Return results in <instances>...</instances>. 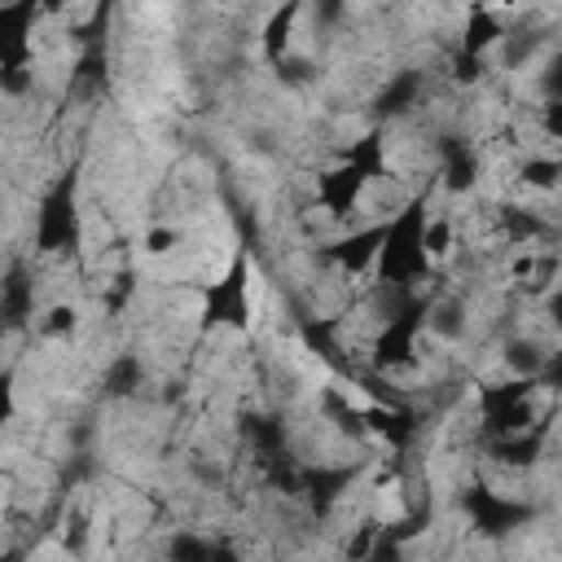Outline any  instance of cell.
I'll return each mask as SVG.
<instances>
[{
	"mask_svg": "<svg viewBox=\"0 0 562 562\" xmlns=\"http://www.w3.org/2000/svg\"><path fill=\"white\" fill-rule=\"evenodd\" d=\"M501 364L505 373H522V378H544L549 373V351L536 338H509L501 347Z\"/></svg>",
	"mask_w": 562,
	"mask_h": 562,
	"instance_id": "obj_13",
	"label": "cell"
},
{
	"mask_svg": "<svg viewBox=\"0 0 562 562\" xmlns=\"http://www.w3.org/2000/svg\"><path fill=\"white\" fill-rule=\"evenodd\" d=\"M382 233H386V215L360 224V228H347L338 233L334 241H325V263H334L342 277H369L373 272V259H378V246H382Z\"/></svg>",
	"mask_w": 562,
	"mask_h": 562,
	"instance_id": "obj_5",
	"label": "cell"
},
{
	"mask_svg": "<svg viewBox=\"0 0 562 562\" xmlns=\"http://www.w3.org/2000/svg\"><path fill=\"white\" fill-rule=\"evenodd\" d=\"M79 325H83L79 303H70V299H53V303L40 312L35 334H40L44 342H70V338L79 334Z\"/></svg>",
	"mask_w": 562,
	"mask_h": 562,
	"instance_id": "obj_12",
	"label": "cell"
},
{
	"mask_svg": "<svg viewBox=\"0 0 562 562\" xmlns=\"http://www.w3.org/2000/svg\"><path fill=\"white\" fill-rule=\"evenodd\" d=\"M184 246V228L180 224H149L140 233V255L145 259H171Z\"/></svg>",
	"mask_w": 562,
	"mask_h": 562,
	"instance_id": "obj_16",
	"label": "cell"
},
{
	"mask_svg": "<svg viewBox=\"0 0 562 562\" xmlns=\"http://www.w3.org/2000/svg\"><path fill=\"white\" fill-rule=\"evenodd\" d=\"M426 215H430V198L426 193L404 198L400 211L386 215V233H382V246H378V259H373V272H369L378 285L417 290L422 281L435 277V259L422 246Z\"/></svg>",
	"mask_w": 562,
	"mask_h": 562,
	"instance_id": "obj_1",
	"label": "cell"
},
{
	"mask_svg": "<svg viewBox=\"0 0 562 562\" xmlns=\"http://www.w3.org/2000/svg\"><path fill=\"white\" fill-rule=\"evenodd\" d=\"M369 189H373V180H369L356 162L342 158V162H334V167H325V171L316 176V206H321L329 220L351 224V215L364 206Z\"/></svg>",
	"mask_w": 562,
	"mask_h": 562,
	"instance_id": "obj_4",
	"label": "cell"
},
{
	"mask_svg": "<svg viewBox=\"0 0 562 562\" xmlns=\"http://www.w3.org/2000/svg\"><path fill=\"white\" fill-rule=\"evenodd\" d=\"M303 9H307V0H281V4L268 9L263 26H259V53H263L268 66L285 61V57L294 53V35H299V18H303Z\"/></svg>",
	"mask_w": 562,
	"mask_h": 562,
	"instance_id": "obj_8",
	"label": "cell"
},
{
	"mask_svg": "<svg viewBox=\"0 0 562 562\" xmlns=\"http://www.w3.org/2000/svg\"><path fill=\"white\" fill-rule=\"evenodd\" d=\"M509 35V22L496 4L487 0H470L465 9V22H461V35H457V48L470 53V57H492V48H501Z\"/></svg>",
	"mask_w": 562,
	"mask_h": 562,
	"instance_id": "obj_7",
	"label": "cell"
},
{
	"mask_svg": "<svg viewBox=\"0 0 562 562\" xmlns=\"http://www.w3.org/2000/svg\"><path fill=\"white\" fill-rule=\"evenodd\" d=\"M75 241V198H70V180H61L44 202H40V220H35V246L40 250H66Z\"/></svg>",
	"mask_w": 562,
	"mask_h": 562,
	"instance_id": "obj_6",
	"label": "cell"
},
{
	"mask_svg": "<svg viewBox=\"0 0 562 562\" xmlns=\"http://www.w3.org/2000/svg\"><path fill=\"white\" fill-rule=\"evenodd\" d=\"M518 184L531 189V193L562 189V154H527L518 162Z\"/></svg>",
	"mask_w": 562,
	"mask_h": 562,
	"instance_id": "obj_15",
	"label": "cell"
},
{
	"mask_svg": "<svg viewBox=\"0 0 562 562\" xmlns=\"http://www.w3.org/2000/svg\"><path fill=\"white\" fill-rule=\"evenodd\" d=\"M544 312H549V321L562 329V281L549 285V294H544Z\"/></svg>",
	"mask_w": 562,
	"mask_h": 562,
	"instance_id": "obj_19",
	"label": "cell"
},
{
	"mask_svg": "<svg viewBox=\"0 0 562 562\" xmlns=\"http://www.w3.org/2000/svg\"><path fill=\"white\" fill-rule=\"evenodd\" d=\"M496 233H501L505 246H540V241L549 237V220H544L540 211H531V206L505 202V206L496 211Z\"/></svg>",
	"mask_w": 562,
	"mask_h": 562,
	"instance_id": "obj_10",
	"label": "cell"
},
{
	"mask_svg": "<svg viewBox=\"0 0 562 562\" xmlns=\"http://www.w3.org/2000/svg\"><path fill=\"white\" fill-rule=\"evenodd\" d=\"M465 329H470V307L461 299H435L426 307V338L457 342V338H465Z\"/></svg>",
	"mask_w": 562,
	"mask_h": 562,
	"instance_id": "obj_11",
	"label": "cell"
},
{
	"mask_svg": "<svg viewBox=\"0 0 562 562\" xmlns=\"http://www.w3.org/2000/svg\"><path fill=\"white\" fill-rule=\"evenodd\" d=\"M487 75V57H470V53H452V70H448V79L457 83V88H470V83H479Z\"/></svg>",
	"mask_w": 562,
	"mask_h": 562,
	"instance_id": "obj_18",
	"label": "cell"
},
{
	"mask_svg": "<svg viewBox=\"0 0 562 562\" xmlns=\"http://www.w3.org/2000/svg\"><path fill=\"white\" fill-rule=\"evenodd\" d=\"M536 127H540V136H544L549 145L562 149V92H549V97L540 101V110H536Z\"/></svg>",
	"mask_w": 562,
	"mask_h": 562,
	"instance_id": "obj_17",
	"label": "cell"
},
{
	"mask_svg": "<svg viewBox=\"0 0 562 562\" xmlns=\"http://www.w3.org/2000/svg\"><path fill=\"white\" fill-rule=\"evenodd\" d=\"M479 176H483L479 149H470L465 140H448L443 154H439V189L452 193V198H465V193L479 189Z\"/></svg>",
	"mask_w": 562,
	"mask_h": 562,
	"instance_id": "obj_9",
	"label": "cell"
},
{
	"mask_svg": "<svg viewBox=\"0 0 562 562\" xmlns=\"http://www.w3.org/2000/svg\"><path fill=\"white\" fill-rule=\"evenodd\" d=\"M202 321L228 325L237 334L250 329V263H246V255H233L228 272L220 281H211V290L202 299Z\"/></svg>",
	"mask_w": 562,
	"mask_h": 562,
	"instance_id": "obj_3",
	"label": "cell"
},
{
	"mask_svg": "<svg viewBox=\"0 0 562 562\" xmlns=\"http://www.w3.org/2000/svg\"><path fill=\"white\" fill-rule=\"evenodd\" d=\"M422 246H426V255L435 259V268H443V263L457 255V220H452L448 211H435V206H430L426 228H422Z\"/></svg>",
	"mask_w": 562,
	"mask_h": 562,
	"instance_id": "obj_14",
	"label": "cell"
},
{
	"mask_svg": "<svg viewBox=\"0 0 562 562\" xmlns=\"http://www.w3.org/2000/svg\"><path fill=\"white\" fill-rule=\"evenodd\" d=\"M426 299H408L404 307H395L391 316H382V325L369 338V369L382 378H400L413 373L422 364V338H426Z\"/></svg>",
	"mask_w": 562,
	"mask_h": 562,
	"instance_id": "obj_2",
	"label": "cell"
}]
</instances>
